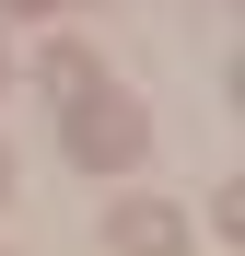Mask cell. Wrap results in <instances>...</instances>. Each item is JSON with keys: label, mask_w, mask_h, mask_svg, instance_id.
<instances>
[{"label": "cell", "mask_w": 245, "mask_h": 256, "mask_svg": "<svg viewBox=\"0 0 245 256\" xmlns=\"http://www.w3.org/2000/svg\"><path fill=\"white\" fill-rule=\"evenodd\" d=\"M59 116H70V163H94V175L140 163V140H152V116H140L129 94H82V105H59Z\"/></svg>", "instance_id": "obj_1"}, {"label": "cell", "mask_w": 245, "mask_h": 256, "mask_svg": "<svg viewBox=\"0 0 245 256\" xmlns=\"http://www.w3.org/2000/svg\"><path fill=\"white\" fill-rule=\"evenodd\" d=\"M35 82H47V105H82V94H105V70H94V47H35Z\"/></svg>", "instance_id": "obj_3"}, {"label": "cell", "mask_w": 245, "mask_h": 256, "mask_svg": "<svg viewBox=\"0 0 245 256\" xmlns=\"http://www.w3.org/2000/svg\"><path fill=\"white\" fill-rule=\"evenodd\" d=\"M0 70H12V58H0Z\"/></svg>", "instance_id": "obj_5"}, {"label": "cell", "mask_w": 245, "mask_h": 256, "mask_svg": "<svg viewBox=\"0 0 245 256\" xmlns=\"http://www.w3.org/2000/svg\"><path fill=\"white\" fill-rule=\"evenodd\" d=\"M105 244H117V256H187V210H163V198H129V210L105 222Z\"/></svg>", "instance_id": "obj_2"}, {"label": "cell", "mask_w": 245, "mask_h": 256, "mask_svg": "<svg viewBox=\"0 0 245 256\" xmlns=\"http://www.w3.org/2000/svg\"><path fill=\"white\" fill-rule=\"evenodd\" d=\"M0 198H12V163H0Z\"/></svg>", "instance_id": "obj_4"}]
</instances>
